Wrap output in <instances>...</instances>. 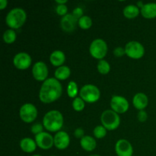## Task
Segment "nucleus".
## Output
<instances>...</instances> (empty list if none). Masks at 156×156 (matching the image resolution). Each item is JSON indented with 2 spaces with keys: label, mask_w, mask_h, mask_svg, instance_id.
Returning a JSON list of instances; mask_svg holds the SVG:
<instances>
[{
  "label": "nucleus",
  "mask_w": 156,
  "mask_h": 156,
  "mask_svg": "<svg viewBox=\"0 0 156 156\" xmlns=\"http://www.w3.org/2000/svg\"><path fill=\"white\" fill-rule=\"evenodd\" d=\"M16 33L13 29H8L4 32V34H3V41L7 44H13L16 40Z\"/></svg>",
  "instance_id": "5701e85b"
},
{
  "label": "nucleus",
  "mask_w": 156,
  "mask_h": 156,
  "mask_svg": "<svg viewBox=\"0 0 156 156\" xmlns=\"http://www.w3.org/2000/svg\"><path fill=\"white\" fill-rule=\"evenodd\" d=\"M50 156H55V155H50Z\"/></svg>",
  "instance_id": "ea45409f"
},
{
  "label": "nucleus",
  "mask_w": 156,
  "mask_h": 156,
  "mask_svg": "<svg viewBox=\"0 0 156 156\" xmlns=\"http://www.w3.org/2000/svg\"><path fill=\"white\" fill-rule=\"evenodd\" d=\"M97 69L99 73L102 75H107L111 71V65H110L108 61L105 60V59H101V60H99L98 62Z\"/></svg>",
  "instance_id": "b1692460"
},
{
  "label": "nucleus",
  "mask_w": 156,
  "mask_h": 156,
  "mask_svg": "<svg viewBox=\"0 0 156 156\" xmlns=\"http://www.w3.org/2000/svg\"><path fill=\"white\" fill-rule=\"evenodd\" d=\"M85 107V101L81 98H76L73 101V108L76 111H82Z\"/></svg>",
  "instance_id": "bb28decb"
},
{
  "label": "nucleus",
  "mask_w": 156,
  "mask_h": 156,
  "mask_svg": "<svg viewBox=\"0 0 156 156\" xmlns=\"http://www.w3.org/2000/svg\"><path fill=\"white\" fill-rule=\"evenodd\" d=\"M8 5L7 0H0V10H3L5 9Z\"/></svg>",
  "instance_id": "f704fd0d"
},
{
  "label": "nucleus",
  "mask_w": 156,
  "mask_h": 156,
  "mask_svg": "<svg viewBox=\"0 0 156 156\" xmlns=\"http://www.w3.org/2000/svg\"><path fill=\"white\" fill-rule=\"evenodd\" d=\"M50 61L53 66H62L66 61L65 53L61 50H55L50 54Z\"/></svg>",
  "instance_id": "a211bd4d"
},
{
  "label": "nucleus",
  "mask_w": 156,
  "mask_h": 156,
  "mask_svg": "<svg viewBox=\"0 0 156 156\" xmlns=\"http://www.w3.org/2000/svg\"><path fill=\"white\" fill-rule=\"evenodd\" d=\"M149 104V99L147 95L144 93H137L133 98V105L139 111L144 110Z\"/></svg>",
  "instance_id": "dca6fc26"
},
{
  "label": "nucleus",
  "mask_w": 156,
  "mask_h": 156,
  "mask_svg": "<svg viewBox=\"0 0 156 156\" xmlns=\"http://www.w3.org/2000/svg\"><path fill=\"white\" fill-rule=\"evenodd\" d=\"M79 20L75 18L73 14H67L63 16L60 21V26L62 30L70 33L76 30Z\"/></svg>",
  "instance_id": "4468645a"
},
{
  "label": "nucleus",
  "mask_w": 156,
  "mask_h": 156,
  "mask_svg": "<svg viewBox=\"0 0 156 156\" xmlns=\"http://www.w3.org/2000/svg\"><path fill=\"white\" fill-rule=\"evenodd\" d=\"M37 109L36 107L30 103H27L21 107L19 115L21 120L26 123H30L36 120L37 117Z\"/></svg>",
  "instance_id": "6e6552de"
},
{
  "label": "nucleus",
  "mask_w": 156,
  "mask_h": 156,
  "mask_svg": "<svg viewBox=\"0 0 156 156\" xmlns=\"http://www.w3.org/2000/svg\"><path fill=\"white\" fill-rule=\"evenodd\" d=\"M140 13L147 19H153L156 18V3L149 2L144 4L140 10Z\"/></svg>",
  "instance_id": "f3484780"
},
{
  "label": "nucleus",
  "mask_w": 156,
  "mask_h": 156,
  "mask_svg": "<svg viewBox=\"0 0 156 156\" xmlns=\"http://www.w3.org/2000/svg\"><path fill=\"white\" fill-rule=\"evenodd\" d=\"M89 156H101V155H97V154H94V155H89Z\"/></svg>",
  "instance_id": "4c0bfd02"
},
{
  "label": "nucleus",
  "mask_w": 156,
  "mask_h": 156,
  "mask_svg": "<svg viewBox=\"0 0 156 156\" xmlns=\"http://www.w3.org/2000/svg\"><path fill=\"white\" fill-rule=\"evenodd\" d=\"M78 93H79V88H78V85L74 81H71L69 82L68 86H67V94L69 98H77Z\"/></svg>",
  "instance_id": "393cba45"
},
{
  "label": "nucleus",
  "mask_w": 156,
  "mask_h": 156,
  "mask_svg": "<svg viewBox=\"0 0 156 156\" xmlns=\"http://www.w3.org/2000/svg\"><path fill=\"white\" fill-rule=\"evenodd\" d=\"M137 117H138V120L140 122H143L146 121L148 118V114L144 110H142V111H140L138 113V115H137Z\"/></svg>",
  "instance_id": "473e14b6"
},
{
  "label": "nucleus",
  "mask_w": 156,
  "mask_h": 156,
  "mask_svg": "<svg viewBox=\"0 0 156 156\" xmlns=\"http://www.w3.org/2000/svg\"><path fill=\"white\" fill-rule=\"evenodd\" d=\"M114 56L117 57H121L123 55H126V52H125V48H123L121 47H118L117 48L114 49Z\"/></svg>",
  "instance_id": "2f4dec72"
},
{
  "label": "nucleus",
  "mask_w": 156,
  "mask_h": 156,
  "mask_svg": "<svg viewBox=\"0 0 156 156\" xmlns=\"http://www.w3.org/2000/svg\"><path fill=\"white\" fill-rule=\"evenodd\" d=\"M73 15L76 18H77L78 20L80 19L83 15V9H82L81 7H77L73 11Z\"/></svg>",
  "instance_id": "7c9ffc66"
},
{
  "label": "nucleus",
  "mask_w": 156,
  "mask_h": 156,
  "mask_svg": "<svg viewBox=\"0 0 156 156\" xmlns=\"http://www.w3.org/2000/svg\"><path fill=\"white\" fill-rule=\"evenodd\" d=\"M63 116L56 110L50 111L43 118V125L49 132H59L63 126Z\"/></svg>",
  "instance_id": "f03ea898"
},
{
  "label": "nucleus",
  "mask_w": 156,
  "mask_h": 156,
  "mask_svg": "<svg viewBox=\"0 0 156 156\" xmlns=\"http://www.w3.org/2000/svg\"><path fill=\"white\" fill-rule=\"evenodd\" d=\"M48 67L46 65L45 62L42 61L37 62L32 68V74H33L34 78L39 82H44V81L47 80L48 77Z\"/></svg>",
  "instance_id": "9d476101"
},
{
  "label": "nucleus",
  "mask_w": 156,
  "mask_h": 156,
  "mask_svg": "<svg viewBox=\"0 0 156 156\" xmlns=\"http://www.w3.org/2000/svg\"><path fill=\"white\" fill-rule=\"evenodd\" d=\"M101 122L102 126L108 130H114L119 127L120 124V117L118 114L113 110H106L101 116Z\"/></svg>",
  "instance_id": "20e7f679"
},
{
  "label": "nucleus",
  "mask_w": 156,
  "mask_h": 156,
  "mask_svg": "<svg viewBox=\"0 0 156 156\" xmlns=\"http://www.w3.org/2000/svg\"><path fill=\"white\" fill-rule=\"evenodd\" d=\"M56 12L57 13V15L63 17L68 14L67 13L68 8L66 5H57V6L56 7Z\"/></svg>",
  "instance_id": "c756f323"
},
{
  "label": "nucleus",
  "mask_w": 156,
  "mask_h": 156,
  "mask_svg": "<svg viewBox=\"0 0 156 156\" xmlns=\"http://www.w3.org/2000/svg\"><path fill=\"white\" fill-rule=\"evenodd\" d=\"M129 102L124 97L114 95L111 100V108L117 114H124L129 109Z\"/></svg>",
  "instance_id": "1a4fd4ad"
},
{
  "label": "nucleus",
  "mask_w": 156,
  "mask_h": 156,
  "mask_svg": "<svg viewBox=\"0 0 156 156\" xmlns=\"http://www.w3.org/2000/svg\"><path fill=\"white\" fill-rule=\"evenodd\" d=\"M32 59L30 55L24 52L18 53L14 56L13 63L17 69L20 70H24L30 66Z\"/></svg>",
  "instance_id": "f8f14e48"
},
{
  "label": "nucleus",
  "mask_w": 156,
  "mask_h": 156,
  "mask_svg": "<svg viewBox=\"0 0 156 156\" xmlns=\"http://www.w3.org/2000/svg\"><path fill=\"white\" fill-rule=\"evenodd\" d=\"M35 142L40 149L47 150L54 145V138L48 133L43 132L35 136Z\"/></svg>",
  "instance_id": "9b49d317"
},
{
  "label": "nucleus",
  "mask_w": 156,
  "mask_h": 156,
  "mask_svg": "<svg viewBox=\"0 0 156 156\" xmlns=\"http://www.w3.org/2000/svg\"><path fill=\"white\" fill-rule=\"evenodd\" d=\"M107 130L108 129L105 127H104L102 125H99L97 126L94 129V136L97 139H102L107 135Z\"/></svg>",
  "instance_id": "cd10ccee"
},
{
  "label": "nucleus",
  "mask_w": 156,
  "mask_h": 156,
  "mask_svg": "<svg viewBox=\"0 0 156 156\" xmlns=\"http://www.w3.org/2000/svg\"><path fill=\"white\" fill-rule=\"evenodd\" d=\"M74 136L76 137L77 139H82L85 136V131L82 128L79 127L77 128V129L75 130L74 132Z\"/></svg>",
  "instance_id": "72a5a7b5"
},
{
  "label": "nucleus",
  "mask_w": 156,
  "mask_h": 156,
  "mask_svg": "<svg viewBox=\"0 0 156 156\" xmlns=\"http://www.w3.org/2000/svg\"><path fill=\"white\" fill-rule=\"evenodd\" d=\"M27 19V15L24 9L15 8L7 14L5 18L6 24L11 29H18L22 27Z\"/></svg>",
  "instance_id": "7ed1b4c3"
},
{
  "label": "nucleus",
  "mask_w": 156,
  "mask_h": 156,
  "mask_svg": "<svg viewBox=\"0 0 156 156\" xmlns=\"http://www.w3.org/2000/svg\"><path fill=\"white\" fill-rule=\"evenodd\" d=\"M89 53L94 59L101 60L108 53L107 43L102 39H95L91 42L89 47Z\"/></svg>",
  "instance_id": "423d86ee"
},
{
  "label": "nucleus",
  "mask_w": 156,
  "mask_h": 156,
  "mask_svg": "<svg viewBox=\"0 0 156 156\" xmlns=\"http://www.w3.org/2000/svg\"><path fill=\"white\" fill-rule=\"evenodd\" d=\"M143 5H144V4H143V2H137V7L138 8H143Z\"/></svg>",
  "instance_id": "e433bc0d"
},
{
  "label": "nucleus",
  "mask_w": 156,
  "mask_h": 156,
  "mask_svg": "<svg viewBox=\"0 0 156 156\" xmlns=\"http://www.w3.org/2000/svg\"><path fill=\"white\" fill-rule=\"evenodd\" d=\"M80 145L82 149L87 152H92L96 149L97 142L91 136H85L81 139Z\"/></svg>",
  "instance_id": "6ab92c4d"
},
{
  "label": "nucleus",
  "mask_w": 156,
  "mask_h": 156,
  "mask_svg": "<svg viewBox=\"0 0 156 156\" xmlns=\"http://www.w3.org/2000/svg\"><path fill=\"white\" fill-rule=\"evenodd\" d=\"M44 125H42L40 123H34V125H32L31 128H30V131H31L32 133L35 134V136L37 135V134L41 133L44 132Z\"/></svg>",
  "instance_id": "c85d7f7f"
},
{
  "label": "nucleus",
  "mask_w": 156,
  "mask_h": 156,
  "mask_svg": "<svg viewBox=\"0 0 156 156\" xmlns=\"http://www.w3.org/2000/svg\"><path fill=\"white\" fill-rule=\"evenodd\" d=\"M54 146L59 150L68 148L70 143V137L65 131H59L54 136Z\"/></svg>",
  "instance_id": "2eb2a0df"
},
{
  "label": "nucleus",
  "mask_w": 156,
  "mask_h": 156,
  "mask_svg": "<svg viewBox=\"0 0 156 156\" xmlns=\"http://www.w3.org/2000/svg\"><path fill=\"white\" fill-rule=\"evenodd\" d=\"M62 87L56 78H49L43 82L39 91V98L44 104L56 101L62 95Z\"/></svg>",
  "instance_id": "f257e3e1"
},
{
  "label": "nucleus",
  "mask_w": 156,
  "mask_h": 156,
  "mask_svg": "<svg viewBox=\"0 0 156 156\" xmlns=\"http://www.w3.org/2000/svg\"><path fill=\"white\" fill-rule=\"evenodd\" d=\"M140 8L135 5H126L123 9V15L128 19H133L140 15Z\"/></svg>",
  "instance_id": "4be33fe9"
},
{
  "label": "nucleus",
  "mask_w": 156,
  "mask_h": 156,
  "mask_svg": "<svg viewBox=\"0 0 156 156\" xmlns=\"http://www.w3.org/2000/svg\"><path fill=\"white\" fill-rule=\"evenodd\" d=\"M70 74H71V70H70L69 67L66 66H62L60 67H58L55 70L54 76L57 80L64 81L69 77Z\"/></svg>",
  "instance_id": "412c9836"
},
{
  "label": "nucleus",
  "mask_w": 156,
  "mask_h": 156,
  "mask_svg": "<svg viewBox=\"0 0 156 156\" xmlns=\"http://www.w3.org/2000/svg\"><path fill=\"white\" fill-rule=\"evenodd\" d=\"M67 0H56V3H57L58 5H66V3H67Z\"/></svg>",
  "instance_id": "c9c22d12"
},
{
  "label": "nucleus",
  "mask_w": 156,
  "mask_h": 156,
  "mask_svg": "<svg viewBox=\"0 0 156 156\" xmlns=\"http://www.w3.org/2000/svg\"><path fill=\"white\" fill-rule=\"evenodd\" d=\"M78 25L83 30H88L92 25V20L88 15H84L80 19H79Z\"/></svg>",
  "instance_id": "a878e982"
},
{
  "label": "nucleus",
  "mask_w": 156,
  "mask_h": 156,
  "mask_svg": "<svg viewBox=\"0 0 156 156\" xmlns=\"http://www.w3.org/2000/svg\"><path fill=\"white\" fill-rule=\"evenodd\" d=\"M115 152L117 156H133V148L128 140L121 139L116 143Z\"/></svg>",
  "instance_id": "ddd939ff"
},
{
  "label": "nucleus",
  "mask_w": 156,
  "mask_h": 156,
  "mask_svg": "<svg viewBox=\"0 0 156 156\" xmlns=\"http://www.w3.org/2000/svg\"><path fill=\"white\" fill-rule=\"evenodd\" d=\"M79 95L87 103H94L100 98L101 92L96 85L88 84L81 88Z\"/></svg>",
  "instance_id": "39448f33"
},
{
  "label": "nucleus",
  "mask_w": 156,
  "mask_h": 156,
  "mask_svg": "<svg viewBox=\"0 0 156 156\" xmlns=\"http://www.w3.org/2000/svg\"><path fill=\"white\" fill-rule=\"evenodd\" d=\"M125 52L128 57L134 59H139L145 54V48L143 44L138 41H129L125 46Z\"/></svg>",
  "instance_id": "0eeeda50"
},
{
  "label": "nucleus",
  "mask_w": 156,
  "mask_h": 156,
  "mask_svg": "<svg viewBox=\"0 0 156 156\" xmlns=\"http://www.w3.org/2000/svg\"><path fill=\"white\" fill-rule=\"evenodd\" d=\"M37 146L35 140L28 138V137L22 139L20 142V147H21V150L27 153H31V152H34L36 150Z\"/></svg>",
  "instance_id": "aec40b11"
},
{
  "label": "nucleus",
  "mask_w": 156,
  "mask_h": 156,
  "mask_svg": "<svg viewBox=\"0 0 156 156\" xmlns=\"http://www.w3.org/2000/svg\"><path fill=\"white\" fill-rule=\"evenodd\" d=\"M32 156H42V155H32Z\"/></svg>",
  "instance_id": "58836bf2"
}]
</instances>
